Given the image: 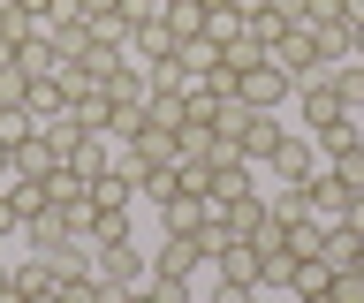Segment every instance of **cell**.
Returning a JSON list of instances; mask_svg holds the SVG:
<instances>
[{
  "mask_svg": "<svg viewBox=\"0 0 364 303\" xmlns=\"http://www.w3.org/2000/svg\"><path fill=\"white\" fill-rule=\"evenodd\" d=\"M341 23V0H304V31H326Z\"/></svg>",
  "mask_w": 364,
  "mask_h": 303,
  "instance_id": "36",
  "label": "cell"
},
{
  "mask_svg": "<svg viewBox=\"0 0 364 303\" xmlns=\"http://www.w3.org/2000/svg\"><path fill=\"white\" fill-rule=\"evenodd\" d=\"M0 205L16 212V228H23V220H38L53 197H46V182H31V175H8V182H0Z\"/></svg>",
  "mask_w": 364,
  "mask_h": 303,
  "instance_id": "12",
  "label": "cell"
},
{
  "mask_svg": "<svg viewBox=\"0 0 364 303\" xmlns=\"http://www.w3.org/2000/svg\"><path fill=\"white\" fill-rule=\"evenodd\" d=\"M122 61H129V46H91V53H84V61H76V69H84V76H91V84H107V76H114V69H122Z\"/></svg>",
  "mask_w": 364,
  "mask_h": 303,
  "instance_id": "30",
  "label": "cell"
},
{
  "mask_svg": "<svg viewBox=\"0 0 364 303\" xmlns=\"http://www.w3.org/2000/svg\"><path fill=\"white\" fill-rule=\"evenodd\" d=\"M349 61H364V23H349Z\"/></svg>",
  "mask_w": 364,
  "mask_h": 303,
  "instance_id": "40",
  "label": "cell"
},
{
  "mask_svg": "<svg viewBox=\"0 0 364 303\" xmlns=\"http://www.w3.org/2000/svg\"><path fill=\"white\" fill-rule=\"evenodd\" d=\"M76 129H107V137H114V99H107V84H91V92L76 99Z\"/></svg>",
  "mask_w": 364,
  "mask_h": 303,
  "instance_id": "22",
  "label": "cell"
},
{
  "mask_svg": "<svg viewBox=\"0 0 364 303\" xmlns=\"http://www.w3.org/2000/svg\"><path fill=\"white\" fill-rule=\"evenodd\" d=\"M99 243H129V212H107L99 205V220H91V250Z\"/></svg>",
  "mask_w": 364,
  "mask_h": 303,
  "instance_id": "34",
  "label": "cell"
},
{
  "mask_svg": "<svg viewBox=\"0 0 364 303\" xmlns=\"http://www.w3.org/2000/svg\"><path fill=\"white\" fill-rule=\"evenodd\" d=\"M129 197H136V175H122V167H107L91 182V205H107V212H129Z\"/></svg>",
  "mask_w": 364,
  "mask_h": 303,
  "instance_id": "19",
  "label": "cell"
},
{
  "mask_svg": "<svg viewBox=\"0 0 364 303\" xmlns=\"http://www.w3.org/2000/svg\"><path fill=\"white\" fill-rule=\"evenodd\" d=\"M61 160H68V152H61L53 137H46V129H31V137L16 144V175H31V182H46V175H53Z\"/></svg>",
  "mask_w": 364,
  "mask_h": 303,
  "instance_id": "9",
  "label": "cell"
},
{
  "mask_svg": "<svg viewBox=\"0 0 364 303\" xmlns=\"http://www.w3.org/2000/svg\"><path fill=\"white\" fill-rule=\"evenodd\" d=\"M23 303H61V288H46V296H23Z\"/></svg>",
  "mask_w": 364,
  "mask_h": 303,
  "instance_id": "41",
  "label": "cell"
},
{
  "mask_svg": "<svg viewBox=\"0 0 364 303\" xmlns=\"http://www.w3.org/2000/svg\"><path fill=\"white\" fill-rule=\"evenodd\" d=\"M326 296H334V303H364V273H357V265H341V273H334V288H326Z\"/></svg>",
  "mask_w": 364,
  "mask_h": 303,
  "instance_id": "35",
  "label": "cell"
},
{
  "mask_svg": "<svg viewBox=\"0 0 364 303\" xmlns=\"http://www.w3.org/2000/svg\"><path fill=\"white\" fill-rule=\"evenodd\" d=\"M122 16H129V31L136 23H159V0H122Z\"/></svg>",
  "mask_w": 364,
  "mask_h": 303,
  "instance_id": "38",
  "label": "cell"
},
{
  "mask_svg": "<svg viewBox=\"0 0 364 303\" xmlns=\"http://www.w3.org/2000/svg\"><path fill=\"white\" fill-rule=\"evenodd\" d=\"M0 106H31V69H23V61L0 69Z\"/></svg>",
  "mask_w": 364,
  "mask_h": 303,
  "instance_id": "31",
  "label": "cell"
},
{
  "mask_svg": "<svg viewBox=\"0 0 364 303\" xmlns=\"http://www.w3.org/2000/svg\"><path fill=\"white\" fill-rule=\"evenodd\" d=\"M46 38H53V53H61V61H84V53L91 46H99V38H91V23H84V16H46Z\"/></svg>",
  "mask_w": 364,
  "mask_h": 303,
  "instance_id": "10",
  "label": "cell"
},
{
  "mask_svg": "<svg viewBox=\"0 0 364 303\" xmlns=\"http://www.w3.org/2000/svg\"><path fill=\"white\" fill-rule=\"evenodd\" d=\"M8 280H16L23 296H46V288H53V258H38V250H31L23 265H8Z\"/></svg>",
  "mask_w": 364,
  "mask_h": 303,
  "instance_id": "24",
  "label": "cell"
},
{
  "mask_svg": "<svg viewBox=\"0 0 364 303\" xmlns=\"http://www.w3.org/2000/svg\"><path fill=\"white\" fill-rule=\"evenodd\" d=\"M144 121H159V129H182V92H152V99H144Z\"/></svg>",
  "mask_w": 364,
  "mask_h": 303,
  "instance_id": "33",
  "label": "cell"
},
{
  "mask_svg": "<svg viewBox=\"0 0 364 303\" xmlns=\"http://www.w3.org/2000/svg\"><path fill=\"white\" fill-rule=\"evenodd\" d=\"M122 152H129L144 175H152V167H175V160H182V152H175V129H159V121H144V129L122 144Z\"/></svg>",
  "mask_w": 364,
  "mask_h": 303,
  "instance_id": "7",
  "label": "cell"
},
{
  "mask_svg": "<svg viewBox=\"0 0 364 303\" xmlns=\"http://www.w3.org/2000/svg\"><path fill=\"white\" fill-rule=\"evenodd\" d=\"M46 197H53V205H84V197H91V175H76V167H53V175H46Z\"/></svg>",
  "mask_w": 364,
  "mask_h": 303,
  "instance_id": "20",
  "label": "cell"
},
{
  "mask_svg": "<svg viewBox=\"0 0 364 303\" xmlns=\"http://www.w3.org/2000/svg\"><path fill=\"white\" fill-rule=\"evenodd\" d=\"M213 265H220V280H228V288H250V296H258V243H243V235H235V243H228Z\"/></svg>",
  "mask_w": 364,
  "mask_h": 303,
  "instance_id": "11",
  "label": "cell"
},
{
  "mask_svg": "<svg viewBox=\"0 0 364 303\" xmlns=\"http://www.w3.org/2000/svg\"><path fill=\"white\" fill-rule=\"evenodd\" d=\"M326 288H334V265H326V258H304V265H296V280H289V296H326Z\"/></svg>",
  "mask_w": 364,
  "mask_h": 303,
  "instance_id": "23",
  "label": "cell"
},
{
  "mask_svg": "<svg viewBox=\"0 0 364 303\" xmlns=\"http://www.w3.org/2000/svg\"><path fill=\"white\" fill-rule=\"evenodd\" d=\"M16 61H23L31 76H53V69H61V53H53V38H46V31H38V38H23V46H16Z\"/></svg>",
  "mask_w": 364,
  "mask_h": 303,
  "instance_id": "28",
  "label": "cell"
},
{
  "mask_svg": "<svg viewBox=\"0 0 364 303\" xmlns=\"http://www.w3.org/2000/svg\"><path fill=\"white\" fill-rule=\"evenodd\" d=\"M326 175H334L349 197H357V189H364V144H357V152H341V160H326Z\"/></svg>",
  "mask_w": 364,
  "mask_h": 303,
  "instance_id": "32",
  "label": "cell"
},
{
  "mask_svg": "<svg viewBox=\"0 0 364 303\" xmlns=\"http://www.w3.org/2000/svg\"><path fill=\"white\" fill-rule=\"evenodd\" d=\"M304 129H326V121H341L349 114V106H341V92H334V76H326V84H304Z\"/></svg>",
  "mask_w": 364,
  "mask_h": 303,
  "instance_id": "13",
  "label": "cell"
},
{
  "mask_svg": "<svg viewBox=\"0 0 364 303\" xmlns=\"http://www.w3.org/2000/svg\"><path fill=\"white\" fill-rule=\"evenodd\" d=\"M273 182H296V189H304V182H311V175H318V144L311 137H296V129H289V137H281V152H273Z\"/></svg>",
  "mask_w": 364,
  "mask_h": 303,
  "instance_id": "5",
  "label": "cell"
},
{
  "mask_svg": "<svg viewBox=\"0 0 364 303\" xmlns=\"http://www.w3.org/2000/svg\"><path fill=\"white\" fill-rule=\"evenodd\" d=\"M357 250H364L357 228H326V235H318V258H326L334 273H341V265H357Z\"/></svg>",
  "mask_w": 364,
  "mask_h": 303,
  "instance_id": "21",
  "label": "cell"
},
{
  "mask_svg": "<svg viewBox=\"0 0 364 303\" xmlns=\"http://www.w3.org/2000/svg\"><path fill=\"white\" fill-rule=\"evenodd\" d=\"M296 303H334V296H296Z\"/></svg>",
  "mask_w": 364,
  "mask_h": 303,
  "instance_id": "42",
  "label": "cell"
},
{
  "mask_svg": "<svg viewBox=\"0 0 364 303\" xmlns=\"http://www.w3.org/2000/svg\"><path fill=\"white\" fill-rule=\"evenodd\" d=\"M318 53H326V61H349V23H326V31H318Z\"/></svg>",
  "mask_w": 364,
  "mask_h": 303,
  "instance_id": "37",
  "label": "cell"
},
{
  "mask_svg": "<svg viewBox=\"0 0 364 303\" xmlns=\"http://www.w3.org/2000/svg\"><path fill=\"white\" fill-rule=\"evenodd\" d=\"M334 92L349 114H364V61H334Z\"/></svg>",
  "mask_w": 364,
  "mask_h": 303,
  "instance_id": "29",
  "label": "cell"
},
{
  "mask_svg": "<svg viewBox=\"0 0 364 303\" xmlns=\"http://www.w3.org/2000/svg\"><path fill=\"white\" fill-rule=\"evenodd\" d=\"M190 303H198V296H190ZM205 303H213V296H205Z\"/></svg>",
  "mask_w": 364,
  "mask_h": 303,
  "instance_id": "43",
  "label": "cell"
},
{
  "mask_svg": "<svg viewBox=\"0 0 364 303\" xmlns=\"http://www.w3.org/2000/svg\"><path fill=\"white\" fill-rule=\"evenodd\" d=\"M281 137H289V121H281V114H250L235 144H243V160H250V167H266L273 152H281Z\"/></svg>",
  "mask_w": 364,
  "mask_h": 303,
  "instance_id": "8",
  "label": "cell"
},
{
  "mask_svg": "<svg viewBox=\"0 0 364 303\" xmlns=\"http://www.w3.org/2000/svg\"><path fill=\"white\" fill-rule=\"evenodd\" d=\"M213 212H220L228 228H235V235H243V243H250V235L266 228V189H250V197H235V205H213Z\"/></svg>",
  "mask_w": 364,
  "mask_h": 303,
  "instance_id": "17",
  "label": "cell"
},
{
  "mask_svg": "<svg viewBox=\"0 0 364 303\" xmlns=\"http://www.w3.org/2000/svg\"><path fill=\"white\" fill-rule=\"evenodd\" d=\"M175 61H182V69H190V76L205 84V76L220 69V46H213V38H182V46H175Z\"/></svg>",
  "mask_w": 364,
  "mask_h": 303,
  "instance_id": "26",
  "label": "cell"
},
{
  "mask_svg": "<svg viewBox=\"0 0 364 303\" xmlns=\"http://www.w3.org/2000/svg\"><path fill=\"white\" fill-rule=\"evenodd\" d=\"M167 31H175V46L205 38V0H167Z\"/></svg>",
  "mask_w": 364,
  "mask_h": 303,
  "instance_id": "25",
  "label": "cell"
},
{
  "mask_svg": "<svg viewBox=\"0 0 364 303\" xmlns=\"http://www.w3.org/2000/svg\"><path fill=\"white\" fill-rule=\"evenodd\" d=\"M205 38H213V46H228V38H243V8H235V0H220V8H205Z\"/></svg>",
  "mask_w": 364,
  "mask_h": 303,
  "instance_id": "27",
  "label": "cell"
},
{
  "mask_svg": "<svg viewBox=\"0 0 364 303\" xmlns=\"http://www.w3.org/2000/svg\"><path fill=\"white\" fill-rule=\"evenodd\" d=\"M68 167H76V175H91V182H99V175H107V167H114V137H107V129H84V137H76V152H68Z\"/></svg>",
  "mask_w": 364,
  "mask_h": 303,
  "instance_id": "14",
  "label": "cell"
},
{
  "mask_svg": "<svg viewBox=\"0 0 364 303\" xmlns=\"http://www.w3.org/2000/svg\"><path fill=\"white\" fill-rule=\"evenodd\" d=\"M341 212H349V189L318 167V175H311V220H318V228H341Z\"/></svg>",
  "mask_w": 364,
  "mask_h": 303,
  "instance_id": "15",
  "label": "cell"
},
{
  "mask_svg": "<svg viewBox=\"0 0 364 303\" xmlns=\"http://www.w3.org/2000/svg\"><path fill=\"white\" fill-rule=\"evenodd\" d=\"M159 220H167V235H198L205 220H213V197H167Z\"/></svg>",
  "mask_w": 364,
  "mask_h": 303,
  "instance_id": "16",
  "label": "cell"
},
{
  "mask_svg": "<svg viewBox=\"0 0 364 303\" xmlns=\"http://www.w3.org/2000/svg\"><path fill=\"white\" fill-rule=\"evenodd\" d=\"M91 273L107 280V288H136V280H152V258L136 250V243H99L91 250Z\"/></svg>",
  "mask_w": 364,
  "mask_h": 303,
  "instance_id": "2",
  "label": "cell"
},
{
  "mask_svg": "<svg viewBox=\"0 0 364 303\" xmlns=\"http://www.w3.org/2000/svg\"><path fill=\"white\" fill-rule=\"evenodd\" d=\"M235 99H243V106H258V114H281V106L296 99V84L273 69V61H258V69H243V92H235Z\"/></svg>",
  "mask_w": 364,
  "mask_h": 303,
  "instance_id": "3",
  "label": "cell"
},
{
  "mask_svg": "<svg viewBox=\"0 0 364 303\" xmlns=\"http://www.w3.org/2000/svg\"><path fill=\"white\" fill-rule=\"evenodd\" d=\"M341 228H357V235H364V189L349 197V212H341Z\"/></svg>",
  "mask_w": 364,
  "mask_h": 303,
  "instance_id": "39",
  "label": "cell"
},
{
  "mask_svg": "<svg viewBox=\"0 0 364 303\" xmlns=\"http://www.w3.org/2000/svg\"><path fill=\"white\" fill-rule=\"evenodd\" d=\"M167 53H175V31H167V16L129 31V61H167Z\"/></svg>",
  "mask_w": 364,
  "mask_h": 303,
  "instance_id": "18",
  "label": "cell"
},
{
  "mask_svg": "<svg viewBox=\"0 0 364 303\" xmlns=\"http://www.w3.org/2000/svg\"><path fill=\"white\" fill-rule=\"evenodd\" d=\"M198 265H205V243H198V235H167V243L152 250V280H190Z\"/></svg>",
  "mask_w": 364,
  "mask_h": 303,
  "instance_id": "6",
  "label": "cell"
},
{
  "mask_svg": "<svg viewBox=\"0 0 364 303\" xmlns=\"http://www.w3.org/2000/svg\"><path fill=\"white\" fill-rule=\"evenodd\" d=\"M23 243H31V250H38V258H61L68 243H84V235L68 228V212H61V205H46L38 220H23Z\"/></svg>",
  "mask_w": 364,
  "mask_h": 303,
  "instance_id": "4",
  "label": "cell"
},
{
  "mask_svg": "<svg viewBox=\"0 0 364 303\" xmlns=\"http://www.w3.org/2000/svg\"><path fill=\"white\" fill-rule=\"evenodd\" d=\"M273 69L289 76L296 92H304V84H326V76H334V61H326V53H318V31H281V38H273V53H266Z\"/></svg>",
  "mask_w": 364,
  "mask_h": 303,
  "instance_id": "1",
  "label": "cell"
}]
</instances>
